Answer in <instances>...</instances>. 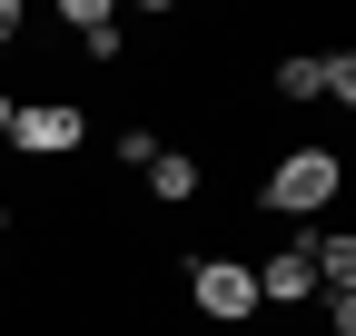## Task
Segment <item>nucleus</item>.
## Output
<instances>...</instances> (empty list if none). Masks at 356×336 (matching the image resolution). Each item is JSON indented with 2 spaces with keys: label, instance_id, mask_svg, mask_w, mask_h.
<instances>
[{
  "label": "nucleus",
  "instance_id": "obj_9",
  "mask_svg": "<svg viewBox=\"0 0 356 336\" xmlns=\"http://www.w3.org/2000/svg\"><path fill=\"white\" fill-rule=\"evenodd\" d=\"M327 336H356V297H327Z\"/></svg>",
  "mask_w": 356,
  "mask_h": 336
},
{
  "label": "nucleus",
  "instance_id": "obj_6",
  "mask_svg": "<svg viewBox=\"0 0 356 336\" xmlns=\"http://www.w3.org/2000/svg\"><path fill=\"white\" fill-rule=\"evenodd\" d=\"M139 178H149V198H159V208H188V198H198V158H188V149H159Z\"/></svg>",
  "mask_w": 356,
  "mask_h": 336
},
{
  "label": "nucleus",
  "instance_id": "obj_5",
  "mask_svg": "<svg viewBox=\"0 0 356 336\" xmlns=\"http://www.w3.org/2000/svg\"><path fill=\"white\" fill-rule=\"evenodd\" d=\"M60 20L79 30L89 60H119V10H109V0H60Z\"/></svg>",
  "mask_w": 356,
  "mask_h": 336
},
{
  "label": "nucleus",
  "instance_id": "obj_4",
  "mask_svg": "<svg viewBox=\"0 0 356 336\" xmlns=\"http://www.w3.org/2000/svg\"><path fill=\"white\" fill-rule=\"evenodd\" d=\"M307 237H317V228H297L277 258H257V307H307V297H317V258H307Z\"/></svg>",
  "mask_w": 356,
  "mask_h": 336
},
{
  "label": "nucleus",
  "instance_id": "obj_1",
  "mask_svg": "<svg viewBox=\"0 0 356 336\" xmlns=\"http://www.w3.org/2000/svg\"><path fill=\"white\" fill-rule=\"evenodd\" d=\"M337 188H346V158L307 139V149H287L277 168H267V188H257V198L277 208V218H297V228H307V218H327V208H337Z\"/></svg>",
  "mask_w": 356,
  "mask_h": 336
},
{
  "label": "nucleus",
  "instance_id": "obj_11",
  "mask_svg": "<svg viewBox=\"0 0 356 336\" xmlns=\"http://www.w3.org/2000/svg\"><path fill=\"white\" fill-rule=\"evenodd\" d=\"M0 277H10V208H0Z\"/></svg>",
  "mask_w": 356,
  "mask_h": 336
},
{
  "label": "nucleus",
  "instance_id": "obj_8",
  "mask_svg": "<svg viewBox=\"0 0 356 336\" xmlns=\"http://www.w3.org/2000/svg\"><path fill=\"white\" fill-rule=\"evenodd\" d=\"M109 149H119V168H149V158H159V129H119Z\"/></svg>",
  "mask_w": 356,
  "mask_h": 336
},
{
  "label": "nucleus",
  "instance_id": "obj_10",
  "mask_svg": "<svg viewBox=\"0 0 356 336\" xmlns=\"http://www.w3.org/2000/svg\"><path fill=\"white\" fill-rule=\"evenodd\" d=\"M20 30H30V10H20V0H0V50H10Z\"/></svg>",
  "mask_w": 356,
  "mask_h": 336
},
{
  "label": "nucleus",
  "instance_id": "obj_2",
  "mask_svg": "<svg viewBox=\"0 0 356 336\" xmlns=\"http://www.w3.org/2000/svg\"><path fill=\"white\" fill-rule=\"evenodd\" d=\"M188 307L208 326H248L257 317V267L248 258H188Z\"/></svg>",
  "mask_w": 356,
  "mask_h": 336
},
{
  "label": "nucleus",
  "instance_id": "obj_3",
  "mask_svg": "<svg viewBox=\"0 0 356 336\" xmlns=\"http://www.w3.org/2000/svg\"><path fill=\"white\" fill-rule=\"evenodd\" d=\"M79 139H89V109H70V99H20L0 149H20V158H70Z\"/></svg>",
  "mask_w": 356,
  "mask_h": 336
},
{
  "label": "nucleus",
  "instance_id": "obj_7",
  "mask_svg": "<svg viewBox=\"0 0 356 336\" xmlns=\"http://www.w3.org/2000/svg\"><path fill=\"white\" fill-rule=\"evenodd\" d=\"M277 99H317V60H277Z\"/></svg>",
  "mask_w": 356,
  "mask_h": 336
},
{
  "label": "nucleus",
  "instance_id": "obj_12",
  "mask_svg": "<svg viewBox=\"0 0 356 336\" xmlns=\"http://www.w3.org/2000/svg\"><path fill=\"white\" fill-rule=\"evenodd\" d=\"M10 109H20V99H10V90H0V139H10Z\"/></svg>",
  "mask_w": 356,
  "mask_h": 336
}]
</instances>
